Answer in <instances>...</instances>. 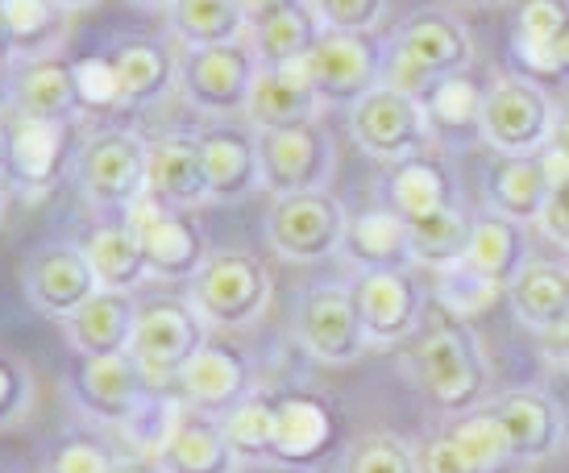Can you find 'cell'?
I'll return each mask as SVG.
<instances>
[{
    "instance_id": "1",
    "label": "cell",
    "mask_w": 569,
    "mask_h": 473,
    "mask_svg": "<svg viewBox=\"0 0 569 473\" xmlns=\"http://www.w3.org/2000/svg\"><path fill=\"white\" fill-rule=\"evenodd\" d=\"M408 362L416 382L432 399V407L445 411V415H470V411H478V399L490 386V362L487 353H482L478 332L470 329V320L445 312V308L425 320Z\"/></svg>"
},
{
    "instance_id": "2",
    "label": "cell",
    "mask_w": 569,
    "mask_h": 473,
    "mask_svg": "<svg viewBox=\"0 0 569 473\" xmlns=\"http://www.w3.org/2000/svg\"><path fill=\"white\" fill-rule=\"evenodd\" d=\"M475 63V33L453 13H420L396 33V42L387 47V71L382 83L399 92L425 100L441 79L466 76Z\"/></svg>"
},
{
    "instance_id": "3",
    "label": "cell",
    "mask_w": 569,
    "mask_h": 473,
    "mask_svg": "<svg viewBox=\"0 0 569 473\" xmlns=\"http://www.w3.org/2000/svg\"><path fill=\"white\" fill-rule=\"evenodd\" d=\"M557 104L545 88L523 76H499L482 92L478 138L499 158H532L545 154L553 142Z\"/></svg>"
},
{
    "instance_id": "4",
    "label": "cell",
    "mask_w": 569,
    "mask_h": 473,
    "mask_svg": "<svg viewBox=\"0 0 569 473\" xmlns=\"http://www.w3.org/2000/svg\"><path fill=\"white\" fill-rule=\"evenodd\" d=\"M270 270L241 250H221L188 283V303L208 329H246L270 308Z\"/></svg>"
},
{
    "instance_id": "5",
    "label": "cell",
    "mask_w": 569,
    "mask_h": 473,
    "mask_svg": "<svg viewBox=\"0 0 569 473\" xmlns=\"http://www.w3.org/2000/svg\"><path fill=\"white\" fill-rule=\"evenodd\" d=\"M76 174H80V191L88 208L121 221L129 204H138L150 191V145L138 133L104 129V133L83 142Z\"/></svg>"
},
{
    "instance_id": "6",
    "label": "cell",
    "mask_w": 569,
    "mask_h": 473,
    "mask_svg": "<svg viewBox=\"0 0 569 473\" xmlns=\"http://www.w3.org/2000/svg\"><path fill=\"white\" fill-rule=\"evenodd\" d=\"M212 341V329L196 315L188 300H146L133 324L129 358L154 386H174L191 358Z\"/></svg>"
},
{
    "instance_id": "7",
    "label": "cell",
    "mask_w": 569,
    "mask_h": 473,
    "mask_svg": "<svg viewBox=\"0 0 569 473\" xmlns=\"http://www.w3.org/2000/svg\"><path fill=\"white\" fill-rule=\"evenodd\" d=\"M258 59L246 42L179 54V95L208 121H238L250 109Z\"/></svg>"
},
{
    "instance_id": "8",
    "label": "cell",
    "mask_w": 569,
    "mask_h": 473,
    "mask_svg": "<svg viewBox=\"0 0 569 473\" xmlns=\"http://www.w3.org/2000/svg\"><path fill=\"white\" fill-rule=\"evenodd\" d=\"M258 167H262V188L274 200L303 195V191H325L332 171H337V145H332V133L320 121L267 129V133H258Z\"/></svg>"
},
{
    "instance_id": "9",
    "label": "cell",
    "mask_w": 569,
    "mask_h": 473,
    "mask_svg": "<svg viewBox=\"0 0 569 473\" xmlns=\"http://www.w3.org/2000/svg\"><path fill=\"white\" fill-rule=\"evenodd\" d=\"M349 133L358 150L379 162H403V158L428 154L432 142V121L425 112V100L399 92V88H375L349 109Z\"/></svg>"
},
{
    "instance_id": "10",
    "label": "cell",
    "mask_w": 569,
    "mask_h": 473,
    "mask_svg": "<svg viewBox=\"0 0 569 473\" xmlns=\"http://www.w3.org/2000/svg\"><path fill=\"white\" fill-rule=\"evenodd\" d=\"M300 67L325 104H349L353 109L375 88H382L387 47L375 42V33L325 30L317 47L300 59Z\"/></svg>"
},
{
    "instance_id": "11",
    "label": "cell",
    "mask_w": 569,
    "mask_h": 473,
    "mask_svg": "<svg viewBox=\"0 0 569 473\" xmlns=\"http://www.w3.org/2000/svg\"><path fill=\"white\" fill-rule=\"evenodd\" d=\"M349 217L332 191H303L283 195L267 212V241L270 250L287 262H320L346 245Z\"/></svg>"
},
{
    "instance_id": "12",
    "label": "cell",
    "mask_w": 569,
    "mask_h": 473,
    "mask_svg": "<svg viewBox=\"0 0 569 473\" xmlns=\"http://www.w3.org/2000/svg\"><path fill=\"white\" fill-rule=\"evenodd\" d=\"M0 133H4V174L17 191L42 195L63 179L71 162H80V125L71 121L9 117Z\"/></svg>"
},
{
    "instance_id": "13",
    "label": "cell",
    "mask_w": 569,
    "mask_h": 473,
    "mask_svg": "<svg viewBox=\"0 0 569 473\" xmlns=\"http://www.w3.org/2000/svg\"><path fill=\"white\" fill-rule=\"evenodd\" d=\"M121 224L138 233L154 279H183V283H191L204 270L208 258H212L200 224L191 221L188 212H174L162 200H154L150 191H146L138 204H129Z\"/></svg>"
},
{
    "instance_id": "14",
    "label": "cell",
    "mask_w": 569,
    "mask_h": 473,
    "mask_svg": "<svg viewBox=\"0 0 569 473\" xmlns=\"http://www.w3.org/2000/svg\"><path fill=\"white\" fill-rule=\"evenodd\" d=\"M296 336L303 353H312L325 365L358 362L370 345L358 308H353V291L337 283H320L303 295L296 308Z\"/></svg>"
},
{
    "instance_id": "15",
    "label": "cell",
    "mask_w": 569,
    "mask_h": 473,
    "mask_svg": "<svg viewBox=\"0 0 569 473\" xmlns=\"http://www.w3.org/2000/svg\"><path fill=\"white\" fill-rule=\"evenodd\" d=\"M353 308L362 320L370 345L408 341L425 324V291L411 270H375L353 279Z\"/></svg>"
},
{
    "instance_id": "16",
    "label": "cell",
    "mask_w": 569,
    "mask_h": 473,
    "mask_svg": "<svg viewBox=\"0 0 569 473\" xmlns=\"http://www.w3.org/2000/svg\"><path fill=\"white\" fill-rule=\"evenodd\" d=\"M150 391H159V386L146 379L129 353L76 358V365H71V394H76L83 415H92L100 424L121 427L133 411L142 407Z\"/></svg>"
},
{
    "instance_id": "17",
    "label": "cell",
    "mask_w": 569,
    "mask_h": 473,
    "mask_svg": "<svg viewBox=\"0 0 569 473\" xmlns=\"http://www.w3.org/2000/svg\"><path fill=\"white\" fill-rule=\"evenodd\" d=\"M26 295L38 312H47L59 324H67L88 300H96L100 279L83 245H47L33 253L26 262Z\"/></svg>"
},
{
    "instance_id": "18",
    "label": "cell",
    "mask_w": 569,
    "mask_h": 473,
    "mask_svg": "<svg viewBox=\"0 0 569 473\" xmlns=\"http://www.w3.org/2000/svg\"><path fill=\"white\" fill-rule=\"evenodd\" d=\"M174 386H179V399L188 403V411L224 420L229 411L253 394L250 358H246L238 345H224V341L212 336V341L191 358V365L179 374Z\"/></svg>"
},
{
    "instance_id": "19",
    "label": "cell",
    "mask_w": 569,
    "mask_h": 473,
    "mask_svg": "<svg viewBox=\"0 0 569 473\" xmlns=\"http://www.w3.org/2000/svg\"><path fill=\"white\" fill-rule=\"evenodd\" d=\"M4 95L13 117H33V121H71L80 125V83H76V63L63 54L50 59H30L13 63L4 79Z\"/></svg>"
},
{
    "instance_id": "20",
    "label": "cell",
    "mask_w": 569,
    "mask_h": 473,
    "mask_svg": "<svg viewBox=\"0 0 569 473\" xmlns=\"http://www.w3.org/2000/svg\"><path fill=\"white\" fill-rule=\"evenodd\" d=\"M337 441V415L320 394L283 391L274 394V453L283 470H308L329 457Z\"/></svg>"
},
{
    "instance_id": "21",
    "label": "cell",
    "mask_w": 569,
    "mask_h": 473,
    "mask_svg": "<svg viewBox=\"0 0 569 473\" xmlns=\"http://www.w3.org/2000/svg\"><path fill=\"white\" fill-rule=\"evenodd\" d=\"M196 142L204 150L208 188H212L217 204H233V200L262 191L258 133L246 121H212L196 133Z\"/></svg>"
},
{
    "instance_id": "22",
    "label": "cell",
    "mask_w": 569,
    "mask_h": 473,
    "mask_svg": "<svg viewBox=\"0 0 569 473\" xmlns=\"http://www.w3.org/2000/svg\"><path fill=\"white\" fill-rule=\"evenodd\" d=\"M490 415L503 424L507 441L516 449V461H545L569 441V420L561 403L549 399L545 391L520 386V391H503L490 403Z\"/></svg>"
},
{
    "instance_id": "23",
    "label": "cell",
    "mask_w": 569,
    "mask_h": 473,
    "mask_svg": "<svg viewBox=\"0 0 569 473\" xmlns=\"http://www.w3.org/2000/svg\"><path fill=\"white\" fill-rule=\"evenodd\" d=\"M317 4L303 0H267V4H250V38L246 47L253 50L258 67H291L300 63L308 50L320 42Z\"/></svg>"
},
{
    "instance_id": "24",
    "label": "cell",
    "mask_w": 569,
    "mask_h": 473,
    "mask_svg": "<svg viewBox=\"0 0 569 473\" xmlns=\"http://www.w3.org/2000/svg\"><path fill=\"white\" fill-rule=\"evenodd\" d=\"M387 208L403 224H411L466 204H461V188L449 171V162L437 154H416L387 171Z\"/></svg>"
},
{
    "instance_id": "25",
    "label": "cell",
    "mask_w": 569,
    "mask_h": 473,
    "mask_svg": "<svg viewBox=\"0 0 569 473\" xmlns=\"http://www.w3.org/2000/svg\"><path fill=\"white\" fill-rule=\"evenodd\" d=\"M325 100L317 95V88L308 83L300 63L291 67H262L253 79L250 109H246V125L267 133V129H291L317 121Z\"/></svg>"
},
{
    "instance_id": "26",
    "label": "cell",
    "mask_w": 569,
    "mask_h": 473,
    "mask_svg": "<svg viewBox=\"0 0 569 473\" xmlns=\"http://www.w3.org/2000/svg\"><path fill=\"white\" fill-rule=\"evenodd\" d=\"M528 262H532L528 258V224L507 221L499 212L475 217V236H470V250L461 258L466 274H475L478 283L495 286V291H507Z\"/></svg>"
},
{
    "instance_id": "27",
    "label": "cell",
    "mask_w": 569,
    "mask_h": 473,
    "mask_svg": "<svg viewBox=\"0 0 569 473\" xmlns=\"http://www.w3.org/2000/svg\"><path fill=\"white\" fill-rule=\"evenodd\" d=\"M150 195L174 212H188L212 200L204 150L196 138H159L150 142Z\"/></svg>"
},
{
    "instance_id": "28",
    "label": "cell",
    "mask_w": 569,
    "mask_h": 473,
    "mask_svg": "<svg viewBox=\"0 0 569 473\" xmlns=\"http://www.w3.org/2000/svg\"><path fill=\"white\" fill-rule=\"evenodd\" d=\"M138 312H142V303L133 300V295H121V291H100L96 300H88L63 324L76 358H117V353H129Z\"/></svg>"
},
{
    "instance_id": "29",
    "label": "cell",
    "mask_w": 569,
    "mask_h": 473,
    "mask_svg": "<svg viewBox=\"0 0 569 473\" xmlns=\"http://www.w3.org/2000/svg\"><path fill=\"white\" fill-rule=\"evenodd\" d=\"M162 17L183 50L238 47L250 38V4L241 0H179V4H167Z\"/></svg>"
},
{
    "instance_id": "30",
    "label": "cell",
    "mask_w": 569,
    "mask_h": 473,
    "mask_svg": "<svg viewBox=\"0 0 569 473\" xmlns=\"http://www.w3.org/2000/svg\"><path fill=\"white\" fill-rule=\"evenodd\" d=\"M549 191H553V174H549L545 154L495 158L487 167V204L490 212H499L507 221H540Z\"/></svg>"
},
{
    "instance_id": "31",
    "label": "cell",
    "mask_w": 569,
    "mask_h": 473,
    "mask_svg": "<svg viewBox=\"0 0 569 473\" xmlns=\"http://www.w3.org/2000/svg\"><path fill=\"white\" fill-rule=\"evenodd\" d=\"M159 465L167 473H238L241 461L224 441L221 420L183 407L174 432L162 444Z\"/></svg>"
},
{
    "instance_id": "32",
    "label": "cell",
    "mask_w": 569,
    "mask_h": 473,
    "mask_svg": "<svg viewBox=\"0 0 569 473\" xmlns=\"http://www.w3.org/2000/svg\"><path fill=\"white\" fill-rule=\"evenodd\" d=\"M341 258H349V262L362 270V274H375V270H411V266H416V262H411L408 224L399 221L391 208H370V212L349 217Z\"/></svg>"
},
{
    "instance_id": "33",
    "label": "cell",
    "mask_w": 569,
    "mask_h": 473,
    "mask_svg": "<svg viewBox=\"0 0 569 473\" xmlns=\"http://www.w3.org/2000/svg\"><path fill=\"white\" fill-rule=\"evenodd\" d=\"M511 312L520 315L523 329L549 336L569 320V266L561 262H528L520 279L507 286Z\"/></svg>"
},
{
    "instance_id": "34",
    "label": "cell",
    "mask_w": 569,
    "mask_h": 473,
    "mask_svg": "<svg viewBox=\"0 0 569 473\" xmlns=\"http://www.w3.org/2000/svg\"><path fill=\"white\" fill-rule=\"evenodd\" d=\"M109 59L117 67L129 109H146V104H159L167 92H179V54L159 42L133 38V42L109 50Z\"/></svg>"
},
{
    "instance_id": "35",
    "label": "cell",
    "mask_w": 569,
    "mask_h": 473,
    "mask_svg": "<svg viewBox=\"0 0 569 473\" xmlns=\"http://www.w3.org/2000/svg\"><path fill=\"white\" fill-rule=\"evenodd\" d=\"M83 253H88L96 279H100V291L133 295L138 286H146L150 279H154L138 233L126 229L121 221L96 224L92 233H88V241H83Z\"/></svg>"
},
{
    "instance_id": "36",
    "label": "cell",
    "mask_w": 569,
    "mask_h": 473,
    "mask_svg": "<svg viewBox=\"0 0 569 473\" xmlns=\"http://www.w3.org/2000/svg\"><path fill=\"white\" fill-rule=\"evenodd\" d=\"M569 30V0H532L520 4L516 13V38L511 54L523 79H532L537 88H549V54Z\"/></svg>"
},
{
    "instance_id": "37",
    "label": "cell",
    "mask_w": 569,
    "mask_h": 473,
    "mask_svg": "<svg viewBox=\"0 0 569 473\" xmlns=\"http://www.w3.org/2000/svg\"><path fill=\"white\" fill-rule=\"evenodd\" d=\"M71 13H76L71 4H54V0H0V17L13 38L17 63L59 54L71 30Z\"/></svg>"
},
{
    "instance_id": "38",
    "label": "cell",
    "mask_w": 569,
    "mask_h": 473,
    "mask_svg": "<svg viewBox=\"0 0 569 473\" xmlns=\"http://www.w3.org/2000/svg\"><path fill=\"white\" fill-rule=\"evenodd\" d=\"M445 436L458 449L461 457L470 461L475 473H511L520 461H516V449L507 441L503 424L490 415V407H478L470 415H458L445 424Z\"/></svg>"
},
{
    "instance_id": "39",
    "label": "cell",
    "mask_w": 569,
    "mask_h": 473,
    "mask_svg": "<svg viewBox=\"0 0 569 473\" xmlns=\"http://www.w3.org/2000/svg\"><path fill=\"white\" fill-rule=\"evenodd\" d=\"M470 236H475V217H470L466 208L437 212V217H425V221H411L408 224L411 262H416V266H432V270L461 266V258L470 250Z\"/></svg>"
},
{
    "instance_id": "40",
    "label": "cell",
    "mask_w": 569,
    "mask_h": 473,
    "mask_svg": "<svg viewBox=\"0 0 569 473\" xmlns=\"http://www.w3.org/2000/svg\"><path fill=\"white\" fill-rule=\"evenodd\" d=\"M482 92L470 76L441 79L432 92L425 95V112L432 121V138L449 133V138H470L478 133V117H482Z\"/></svg>"
},
{
    "instance_id": "41",
    "label": "cell",
    "mask_w": 569,
    "mask_h": 473,
    "mask_svg": "<svg viewBox=\"0 0 569 473\" xmlns=\"http://www.w3.org/2000/svg\"><path fill=\"white\" fill-rule=\"evenodd\" d=\"M221 427L238 461H270L274 453V394L253 391L246 403H238L224 415Z\"/></svg>"
},
{
    "instance_id": "42",
    "label": "cell",
    "mask_w": 569,
    "mask_h": 473,
    "mask_svg": "<svg viewBox=\"0 0 569 473\" xmlns=\"http://www.w3.org/2000/svg\"><path fill=\"white\" fill-rule=\"evenodd\" d=\"M179 415H183V403H179V399H174L167 386H159V391L146 394L142 407L133 411L126 424H121V436H126V441L138 449V457H154V461H159L162 444H167V436L174 432Z\"/></svg>"
},
{
    "instance_id": "43",
    "label": "cell",
    "mask_w": 569,
    "mask_h": 473,
    "mask_svg": "<svg viewBox=\"0 0 569 473\" xmlns=\"http://www.w3.org/2000/svg\"><path fill=\"white\" fill-rule=\"evenodd\" d=\"M337 473H420V470H416V449L411 444H403L391 432H370V436L349 444Z\"/></svg>"
},
{
    "instance_id": "44",
    "label": "cell",
    "mask_w": 569,
    "mask_h": 473,
    "mask_svg": "<svg viewBox=\"0 0 569 473\" xmlns=\"http://www.w3.org/2000/svg\"><path fill=\"white\" fill-rule=\"evenodd\" d=\"M76 83H80L83 112H109L126 104L121 79H117V67H112L109 54H88V59H80L76 63Z\"/></svg>"
},
{
    "instance_id": "45",
    "label": "cell",
    "mask_w": 569,
    "mask_h": 473,
    "mask_svg": "<svg viewBox=\"0 0 569 473\" xmlns=\"http://www.w3.org/2000/svg\"><path fill=\"white\" fill-rule=\"evenodd\" d=\"M391 4L382 0H317L320 26L332 33H375L387 21Z\"/></svg>"
},
{
    "instance_id": "46",
    "label": "cell",
    "mask_w": 569,
    "mask_h": 473,
    "mask_svg": "<svg viewBox=\"0 0 569 473\" xmlns=\"http://www.w3.org/2000/svg\"><path fill=\"white\" fill-rule=\"evenodd\" d=\"M121 457L112 453L109 444L88 441V436H71L50 453L42 473H117Z\"/></svg>"
},
{
    "instance_id": "47",
    "label": "cell",
    "mask_w": 569,
    "mask_h": 473,
    "mask_svg": "<svg viewBox=\"0 0 569 473\" xmlns=\"http://www.w3.org/2000/svg\"><path fill=\"white\" fill-rule=\"evenodd\" d=\"M545 162H549V174H553V191L545 200V212H540V233L566 245L569 250V162L557 158L553 150H545Z\"/></svg>"
},
{
    "instance_id": "48",
    "label": "cell",
    "mask_w": 569,
    "mask_h": 473,
    "mask_svg": "<svg viewBox=\"0 0 569 473\" xmlns=\"http://www.w3.org/2000/svg\"><path fill=\"white\" fill-rule=\"evenodd\" d=\"M33 407V374L26 362L0 353V427L21 424Z\"/></svg>"
},
{
    "instance_id": "49",
    "label": "cell",
    "mask_w": 569,
    "mask_h": 473,
    "mask_svg": "<svg viewBox=\"0 0 569 473\" xmlns=\"http://www.w3.org/2000/svg\"><path fill=\"white\" fill-rule=\"evenodd\" d=\"M416 470H420V473H475V470H470V461L461 457L458 449L449 444V436H445V432L428 436V441L416 449Z\"/></svg>"
},
{
    "instance_id": "50",
    "label": "cell",
    "mask_w": 569,
    "mask_h": 473,
    "mask_svg": "<svg viewBox=\"0 0 569 473\" xmlns=\"http://www.w3.org/2000/svg\"><path fill=\"white\" fill-rule=\"evenodd\" d=\"M557 83H569V30L549 54V88H557Z\"/></svg>"
},
{
    "instance_id": "51",
    "label": "cell",
    "mask_w": 569,
    "mask_h": 473,
    "mask_svg": "<svg viewBox=\"0 0 569 473\" xmlns=\"http://www.w3.org/2000/svg\"><path fill=\"white\" fill-rule=\"evenodd\" d=\"M540 341H545V353H549V358H553L557 365H566V370H569V320L557 332L540 336Z\"/></svg>"
},
{
    "instance_id": "52",
    "label": "cell",
    "mask_w": 569,
    "mask_h": 473,
    "mask_svg": "<svg viewBox=\"0 0 569 473\" xmlns=\"http://www.w3.org/2000/svg\"><path fill=\"white\" fill-rule=\"evenodd\" d=\"M549 150H553L557 158H566L569 162V100L557 109V121H553V142H549Z\"/></svg>"
},
{
    "instance_id": "53",
    "label": "cell",
    "mask_w": 569,
    "mask_h": 473,
    "mask_svg": "<svg viewBox=\"0 0 569 473\" xmlns=\"http://www.w3.org/2000/svg\"><path fill=\"white\" fill-rule=\"evenodd\" d=\"M117 473H167L154 457H121Z\"/></svg>"
},
{
    "instance_id": "54",
    "label": "cell",
    "mask_w": 569,
    "mask_h": 473,
    "mask_svg": "<svg viewBox=\"0 0 569 473\" xmlns=\"http://www.w3.org/2000/svg\"><path fill=\"white\" fill-rule=\"evenodd\" d=\"M17 63V54H13V38H9V26H4V17H0V67L9 71V67Z\"/></svg>"
},
{
    "instance_id": "55",
    "label": "cell",
    "mask_w": 569,
    "mask_h": 473,
    "mask_svg": "<svg viewBox=\"0 0 569 473\" xmlns=\"http://www.w3.org/2000/svg\"><path fill=\"white\" fill-rule=\"evenodd\" d=\"M0 171H4V133H0Z\"/></svg>"
},
{
    "instance_id": "56",
    "label": "cell",
    "mask_w": 569,
    "mask_h": 473,
    "mask_svg": "<svg viewBox=\"0 0 569 473\" xmlns=\"http://www.w3.org/2000/svg\"><path fill=\"white\" fill-rule=\"evenodd\" d=\"M279 473H308V470H279Z\"/></svg>"
}]
</instances>
